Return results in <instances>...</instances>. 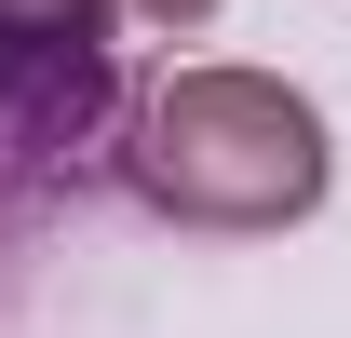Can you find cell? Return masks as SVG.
<instances>
[{
    "label": "cell",
    "mask_w": 351,
    "mask_h": 338,
    "mask_svg": "<svg viewBox=\"0 0 351 338\" xmlns=\"http://www.w3.org/2000/svg\"><path fill=\"white\" fill-rule=\"evenodd\" d=\"M122 176L176 230H298L324 203L338 149H324V109L298 82H270V68H176L135 109Z\"/></svg>",
    "instance_id": "1"
},
{
    "label": "cell",
    "mask_w": 351,
    "mask_h": 338,
    "mask_svg": "<svg viewBox=\"0 0 351 338\" xmlns=\"http://www.w3.org/2000/svg\"><path fill=\"white\" fill-rule=\"evenodd\" d=\"M122 0H0V27H41V41H108Z\"/></svg>",
    "instance_id": "2"
},
{
    "label": "cell",
    "mask_w": 351,
    "mask_h": 338,
    "mask_svg": "<svg viewBox=\"0 0 351 338\" xmlns=\"http://www.w3.org/2000/svg\"><path fill=\"white\" fill-rule=\"evenodd\" d=\"M135 27H203V14H217V0H122Z\"/></svg>",
    "instance_id": "3"
}]
</instances>
